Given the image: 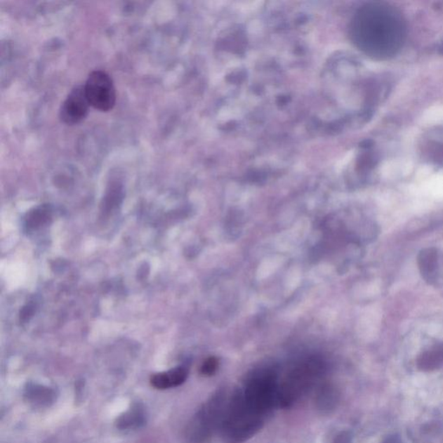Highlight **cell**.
<instances>
[{
	"mask_svg": "<svg viewBox=\"0 0 443 443\" xmlns=\"http://www.w3.org/2000/svg\"><path fill=\"white\" fill-rule=\"evenodd\" d=\"M353 43L371 57L389 58L403 46L405 25L399 13L382 4L357 11L351 24Z\"/></svg>",
	"mask_w": 443,
	"mask_h": 443,
	"instance_id": "1",
	"label": "cell"
},
{
	"mask_svg": "<svg viewBox=\"0 0 443 443\" xmlns=\"http://www.w3.org/2000/svg\"><path fill=\"white\" fill-rule=\"evenodd\" d=\"M279 383L274 371L256 370L248 376L237 392L251 411L266 419L274 408L278 407Z\"/></svg>",
	"mask_w": 443,
	"mask_h": 443,
	"instance_id": "2",
	"label": "cell"
},
{
	"mask_svg": "<svg viewBox=\"0 0 443 443\" xmlns=\"http://www.w3.org/2000/svg\"><path fill=\"white\" fill-rule=\"evenodd\" d=\"M265 418L248 409L237 392L227 402L220 432L225 443H244L263 429Z\"/></svg>",
	"mask_w": 443,
	"mask_h": 443,
	"instance_id": "3",
	"label": "cell"
},
{
	"mask_svg": "<svg viewBox=\"0 0 443 443\" xmlns=\"http://www.w3.org/2000/svg\"><path fill=\"white\" fill-rule=\"evenodd\" d=\"M228 399L226 392H218L203 404L186 428L190 443H206L216 430H220Z\"/></svg>",
	"mask_w": 443,
	"mask_h": 443,
	"instance_id": "4",
	"label": "cell"
},
{
	"mask_svg": "<svg viewBox=\"0 0 443 443\" xmlns=\"http://www.w3.org/2000/svg\"><path fill=\"white\" fill-rule=\"evenodd\" d=\"M319 372V366L309 364L298 367L286 375L284 381L279 383L278 407H292L315 385Z\"/></svg>",
	"mask_w": 443,
	"mask_h": 443,
	"instance_id": "5",
	"label": "cell"
},
{
	"mask_svg": "<svg viewBox=\"0 0 443 443\" xmlns=\"http://www.w3.org/2000/svg\"><path fill=\"white\" fill-rule=\"evenodd\" d=\"M85 95L91 106L102 112L114 109L117 103V91L109 74L95 70L89 74L84 85Z\"/></svg>",
	"mask_w": 443,
	"mask_h": 443,
	"instance_id": "6",
	"label": "cell"
},
{
	"mask_svg": "<svg viewBox=\"0 0 443 443\" xmlns=\"http://www.w3.org/2000/svg\"><path fill=\"white\" fill-rule=\"evenodd\" d=\"M89 107L91 104L85 95L84 86L78 85L62 103L59 117L66 125L79 124L88 117Z\"/></svg>",
	"mask_w": 443,
	"mask_h": 443,
	"instance_id": "7",
	"label": "cell"
},
{
	"mask_svg": "<svg viewBox=\"0 0 443 443\" xmlns=\"http://www.w3.org/2000/svg\"><path fill=\"white\" fill-rule=\"evenodd\" d=\"M423 157L431 163L443 166V128L431 130L421 144Z\"/></svg>",
	"mask_w": 443,
	"mask_h": 443,
	"instance_id": "8",
	"label": "cell"
},
{
	"mask_svg": "<svg viewBox=\"0 0 443 443\" xmlns=\"http://www.w3.org/2000/svg\"><path fill=\"white\" fill-rule=\"evenodd\" d=\"M187 377L188 371L180 366L152 376L150 383L155 389L167 390L183 385Z\"/></svg>",
	"mask_w": 443,
	"mask_h": 443,
	"instance_id": "9",
	"label": "cell"
},
{
	"mask_svg": "<svg viewBox=\"0 0 443 443\" xmlns=\"http://www.w3.org/2000/svg\"><path fill=\"white\" fill-rule=\"evenodd\" d=\"M418 266L425 281L432 282L437 279L438 270V253L437 249L429 248L423 249L418 256Z\"/></svg>",
	"mask_w": 443,
	"mask_h": 443,
	"instance_id": "10",
	"label": "cell"
},
{
	"mask_svg": "<svg viewBox=\"0 0 443 443\" xmlns=\"http://www.w3.org/2000/svg\"><path fill=\"white\" fill-rule=\"evenodd\" d=\"M338 401H340V393L336 387L329 383L319 386L315 397L316 407L319 411L326 413L333 411L337 407Z\"/></svg>",
	"mask_w": 443,
	"mask_h": 443,
	"instance_id": "11",
	"label": "cell"
},
{
	"mask_svg": "<svg viewBox=\"0 0 443 443\" xmlns=\"http://www.w3.org/2000/svg\"><path fill=\"white\" fill-rule=\"evenodd\" d=\"M443 366V344H438L421 355L418 367L421 371H432Z\"/></svg>",
	"mask_w": 443,
	"mask_h": 443,
	"instance_id": "12",
	"label": "cell"
},
{
	"mask_svg": "<svg viewBox=\"0 0 443 443\" xmlns=\"http://www.w3.org/2000/svg\"><path fill=\"white\" fill-rule=\"evenodd\" d=\"M143 413L139 407H135L122 416L118 422V427L121 430L139 426L143 422Z\"/></svg>",
	"mask_w": 443,
	"mask_h": 443,
	"instance_id": "13",
	"label": "cell"
},
{
	"mask_svg": "<svg viewBox=\"0 0 443 443\" xmlns=\"http://www.w3.org/2000/svg\"><path fill=\"white\" fill-rule=\"evenodd\" d=\"M218 368V360L215 357H208L204 361L202 366L200 368V373L204 376V377H211L214 375Z\"/></svg>",
	"mask_w": 443,
	"mask_h": 443,
	"instance_id": "14",
	"label": "cell"
},
{
	"mask_svg": "<svg viewBox=\"0 0 443 443\" xmlns=\"http://www.w3.org/2000/svg\"><path fill=\"white\" fill-rule=\"evenodd\" d=\"M335 443H351V438L348 433H341L335 438Z\"/></svg>",
	"mask_w": 443,
	"mask_h": 443,
	"instance_id": "15",
	"label": "cell"
},
{
	"mask_svg": "<svg viewBox=\"0 0 443 443\" xmlns=\"http://www.w3.org/2000/svg\"><path fill=\"white\" fill-rule=\"evenodd\" d=\"M383 443H400V439L397 435H392V437L385 439Z\"/></svg>",
	"mask_w": 443,
	"mask_h": 443,
	"instance_id": "16",
	"label": "cell"
}]
</instances>
